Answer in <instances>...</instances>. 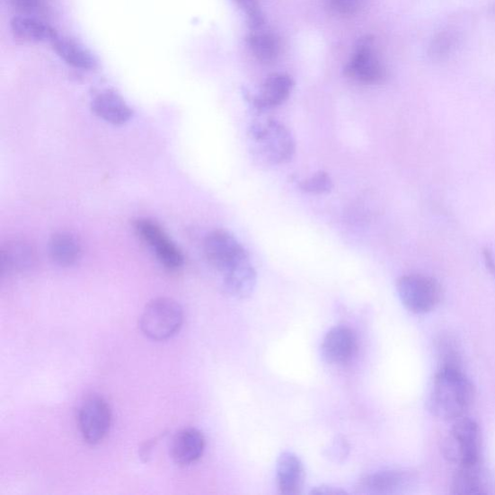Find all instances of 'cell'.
<instances>
[{
	"label": "cell",
	"mask_w": 495,
	"mask_h": 495,
	"mask_svg": "<svg viewBox=\"0 0 495 495\" xmlns=\"http://www.w3.org/2000/svg\"><path fill=\"white\" fill-rule=\"evenodd\" d=\"M276 473L278 488L282 494L301 493L305 482V469L296 454L282 453L277 461Z\"/></svg>",
	"instance_id": "13"
},
{
	"label": "cell",
	"mask_w": 495,
	"mask_h": 495,
	"mask_svg": "<svg viewBox=\"0 0 495 495\" xmlns=\"http://www.w3.org/2000/svg\"><path fill=\"white\" fill-rule=\"evenodd\" d=\"M184 322L181 305L172 298L152 300L141 316L142 332L154 340H166L181 331Z\"/></svg>",
	"instance_id": "3"
},
{
	"label": "cell",
	"mask_w": 495,
	"mask_h": 495,
	"mask_svg": "<svg viewBox=\"0 0 495 495\" xmlns=\"http://www.w3.org/2000/svg\"><path fill=\"white\" fill-rule=\"evenodd\" d=\"M224 286L226 293L238 299L250 297L257 286V272L250 261V258L236 264L231 270L225 272Z\"/></svg>",
	"instance_id": "15"
},
{
	"label": "cell",
	"mask_w": 495,
	"mask_h": 495,
	"mask_svg": "<svg viewBox=\"0 0 495 495\" xmlns=\"http://www.w3.org/2000/svg\"><path fill=\"white\" fill-rule=\"evenodd\" d=\"M324 454L330 461L336 464L342 463L349 454V443L344 438L337 437L329 444Z\"/></svg>",
	"instance_id": "27"
},
{
	"label": "cell",
	"mask_w": 495,
	"mask_h": 495,
	"mask_svg": "<svg viewBox=\"0 0 495 495\" xmlns=\"http://www.w3.org/2000/svg\"><path fill=\"white\" fill-rule=\"evenodd\" d=\"M205 253L213 268L224 274L236 264L249 259L245 248L231 233L224 230L214 231L207 236Z\"/></svg>",
	"instance_id": "8"
},
{
	"label": "cell",
	"mask_w": 495,
	"mask_h": 495,
	"mask_svg": "<svg viewBox=\"0 0 495 495\" xmlns=\"http://www.w3.org/2000/svg\"><path fill=\"white\" fill-rule=\"evenodd\" d=\"M10 28L21 40L31 42H52L57 35L49 24L29 15L15 16L10 22Z\"/></svg>",
	"instance_id": "19"
},
{
	"label": "cell",
	"mask_w": 495,
	"mask_h": 495,
	"mask_svg": "<svg viewBox=\"0 0 495 495\" xmlns=\"http://www.w3.org/2000/svg\"><path fill=\"white\" fill-rule=\"evenodd\" d=\"M397 291L403 306L417 314L434 311L442 296L441 287L436 278L421 274L401 277Z\"/></svg>",
	"instance_id": "4"
},
{
	"label": "cell",
	"mask_w": 495,
	"mask_h": 495,
	"mask_svg": "<svg viewBox=\"0 0 495 495\" xmlns=\"http://www.w3.org/2000/svg\"><path fill=\"white\" fill-rule=\"evenodd\" d=\"M96 116L113 125H123L128 122L133 110L124 99L113 92H103L97 94L92 103Z\"/></svg>",
	"instance_id": "14"
},
{
	"label": "cell",
	"mask_w": 495,
	"mask_h": 495,
	"mask_svg": "<svg viewBox=\"0 0 495 495\" xmlns=\"http://www.w3.org/2000/svg\"><path fill=\"white\" fill-rule=\"evenodd\" d=\"M50 43H52L56 53L68 66L84 71H92L97 67V60L91 50H88L79 42L57 34Z\"/></svg>",
	"instance_id": "17"
},
{
	"label": "cell",
	"mask_w": 495,
	"mask_h": 495,
	"mask_svg": "<svg viewBox=\"0 0 495 495\" xmlns=\"http://www.w3.org/2000/svg\"><path fill=\"white\" fill-rule=\"evenodd\" d=\"M50 259L62 268H68L79 261L82 247L77 237L67 232H58L49 240Z\"/></svg>",
	"instance_id": "18"
},
{
	"label": "cell",
	"mask_w": 495,
	"mask_h": 495,
	"mask_svg": "<svg viewBox=\"0 0 495 495\" xmlns=\"http://www.w3.org/2000/svg\"><path fill=\"white\" fill-rule=\"evenodd\" d=\"M452 492L458 495L486 493L481 464L458 466L452 481Z\"/></svg>",
	"instance_id": "21"
},
{
	"label": "cell",
	"mask_w": 495,
	"mask_h": 495,
	"mask_svg": "<svg viewBox=\"0 0 495 495\" xmlns=\"http://www.w3.org/2000/svg\"><path fill=\"white\" fill-rule=\"evenodd\" d=\"M345 73L348 77L363 84H377L385 79V69L375 53L370 36L359 40Z\"/></svg>",
	"instance_id": "9"
},
{
	"label": "cell",
	"mask_w": 495,
	"mask_h": 495,
	"mask_svg": "<svg viewBox=\"0 0 495 495\" xmlns=\"http://www.w3.org/2000/svg\"><path fill=\"white\" fill-rule=\"evenodd\" d=\"M458 36L451 31L438 34L429 46V57L435 60L446 58L458 45Z\"/></svg>",
	"instance_id": "24"
},
{
	"label": "cell",
	"mask_w": 495,
	"mask_h": 495,
	"mask_svg": "<svg viewBox=\"0 0 495 495\" xmlns=\"http://www.w3.org/2000/svg\"><path fill=\"white\" fill-rule=\"evenodd\" d=\"M294 80L287 74H274L264 82L253 103L259 109H272L282 105L290 96Z\"/></svg>",
	"instance_id": "16"
},
{
	"label": "cell",
	"mask_w": 495,
	"mask_h": 495,
	"mask_svg": "<svg viewBox=\"0 0 495 495\" xmlns=\"http://www.w3.org/2000/svg\"><path fill=\"white\" fill-rule=\"evenodd\" d=\"M473 398V386L463 370L438 369L429 391L428 408L442 420L455 421L471 408Z\"/></svg>",
	"instance_id": "1"
},
{
	"label": "cell",
	"mask_w": 495,
	"mask_h": 495,
	"mask_svg": "<svg viewBox=\"0 0 495 495\" xmlns=\"http://www.w3.org/2000/svg\"><path fill=\"white\" fill-rule=\"evenodd\" d=\"M206 449V439L195 428L183 429L172 439L171 455L176 464L186 466L198 462Z\"/></svg>",
	"instance_id": "12"
},
{
	"label": "cell",
	"mask_w": 495,
	"mask_h": 495,
	"mask_svg": "<svg viewBox=\"0 0 495 495\" xmlns=\"http://www.w3.org/2000/svg\"><path fill=\"white\" fill-rule=\"evenodd\" d=\"M481 443L478 424L472 419L462 417L455 421L444 449L448 458L458 466L480 464Z\"/></svg>",
	"instance_id": "5"
},
{
	"label": "cell",
	"mask_w": 495,
	"mask_h": 495,
	"mask_svg": "<svg viewBox=\"0 0 495 495\" xmlns=\"http://www.w3.org/2000/svg\"><path fill=\"white\" fill-rule=\"evenodd\" d=\"M304 193L312 195H324L332 191L334 187L331 176L325 172H319L299 184Z\"/></svg>",
	"instance_id": "25"
},
{
	"label": "cell",
	"mask_w": 495,
	"mask_h": 495,
	"mask_svg": "<svg viewBox=\"0 0 495 495\" xmlns=\"http://www.w3.org/2000/svg\"><path fill=\"white\" fill-rule=\"evenodd\" d=\"M238 6L245 12L249 27L253 31L261 29L265 19L258 0H236Z\"/></svg>",
	"instance_id": "26"
},
{
	"label": "cell",
	"mask_w": 495,
	"mask_h": 495,
	"mask_svg": "<svg viewBox=\"0 0 495 495\" xmlns=\"http://www.w3.org/2000/svg\"><path fill=\"white\" fill-rule=\"evenodd\" d=\"M438 369L463 370L460 348L450 335H442L437 341Z\"/></svg>",
	"instance_id": "23"
},
{
	"label": "cell",
	"mask_w": 495,
	"mask_h": 495,
	"mask_svg": "<svg viewBox=\"0 0 495 495\" xmlns=\"http://www.w3.org/2000/svg\"><path fill=\"white\" fill-rule=\"evenodd\" d=\"M483 258L487 270L495 278V260L490 248L483 249Z\"/></svg>",
	"instance_id": "31"
},
{
	"label": "cell",
	"mask_w": 495,
	"mask_h": 495,
	"mask_svg": "<svg viewBox=\"0 0 495 495\" xmlns=\"http://www.w3.org/2000/svg\"><path fill=\"white\" fill-rule=\"evenodd\" d=\"M112 413L108 402L100 396L86 398L78 412V424L84 440L96 446L103 441L110 429Z\"/></svg>",
	"instance_id": "6"
},
{
	"label": "cell",
	"mask_w": 495,
	"mask_h": 495,
	"mask_svg": "<svg viewBox=\"0 0 495 495\" xmlns=\"http://www.w3.org/2000/svg\"><path fill=\"white\" fill-rule=\"evenodd\" d=\"M247 42L253 56L261 62H272L280 53V44L270 33H252L248 37Z\"/></svg>",
	"instance_id": "22"
},
{
	"label": "cell",
	"mask_w": 495,
	"mask_h": 495,
	"mask_svg": "<svg viewBox=\"0 0 495 495\" xmlns=\"http://www.w3.org/2000/svg\"><path fill=\"white\" fill-rule=\"evenodd\" d=\"M367 0H328L330 9L339 15L349 16L358 13Z\"/></svg>",
	"instance_id": "28"
},
{
	"label": "cell",
	"mask_w": 495,
	"mask_h": 495,
	"mask_svg": "<svg viewBox=\"0 0 495 495\" xmlns=\"http://www.w3.org/2000/svg\"><path fill=\"white\" fill-rule=\"evenodd\" d=\"M36 261V252L27 241L14 240L2 249V269L5 271L30 270Z\"/></svg>",
	"instance_id": "20"
},
{
	"label": "cell",
	"mask_w": 495,
	"mask_h": 495,
	"mask_svg": "<svg viewBox=\"0 0 495 495\" xmlns=\"http://www.w3.org/2000/svg\"><path fill=\"white\" fill-rule=\"evenodd\" d=\"M9 4L20 12L31 13L41 7L42 0H9Z\"/></svg>",
	"instance_id": "29"
},
{
	"label": "cell",
	"mask_w": 495,
	"mask_h": 495,
	"mask_svg": "<svg viewBox=\"0 0 495 495\" xmlns=\"http://www.w3.org/2000/svg\"><path fill=\"white\" fill-rule=\"evenodd\" d=\"M416 475L405 469H392L367 475L360 480L358 491L362 494H396L408 491Z\"/></svg>",
	"instance_id": "10"
},
{
	"label": "cell",
	"mask_w": 495,
	"mask_h": 495,
	"mask_svg": "<svg viewBox=\"0 0 495 495\" xmlns=\"http://www.w3.org/2000/svg\"><path fill=\"white\" fill-rule=\"evenodd\" d=\"M357 350V335L350 328L346 326H337L330 330L322 345L323 359L333 365L348 363L352 359Z\"/></svg>",
	"instance_id": "11"
},
{
	"label": "cell",
	"mask_w": 495,
	"mask_h": 495,
	"mask_svg": "<svg viewBox=\"0 0 495 495\" xmlns=\"http://www.w3.org/2000/svg\"><path fill=\"white\" fill-rule=\"evenodd\" d=\"M134 226L137 234L155 251L164 268L170 270L181 268L184 263L182 252L156 222L143 218L137 220Z\"/></svg>",
	"instance_id": "7"
},
{
	"label": "cell",
	"mask_w": 495,
	"mask_h": 495,
	"mask_svg": "<svg viewBox=\"0 0 495 495\" xmlns=\"http://www.w3.org/2000/svg\"><path fill=\"white\" fill-rule=\"evenodd\" d=\"M249 136L252 154L263 163L281 164L295 156V138L280 122L268 120L253 124Z\"/></svg>",
	"instance_id": "2"
},
{
	"label": "cell",
	"mask_w": 495,
	"mask_h": 495,
	"mask_svg": "<svg viewBox=\"0 0 495 495\" xmlns=\"http://www.w3.org/2000/svg\"><path fill=\"white\" fill-rule=\"evenodd\" d=\"M346 493L345 491L328 486L316 487L311 491V494L314 495H340Z\"/></svg>",
	"instance_id": "30"
}]
</instances>
